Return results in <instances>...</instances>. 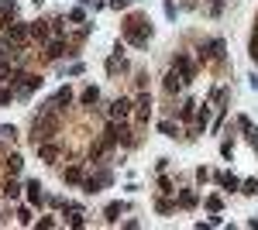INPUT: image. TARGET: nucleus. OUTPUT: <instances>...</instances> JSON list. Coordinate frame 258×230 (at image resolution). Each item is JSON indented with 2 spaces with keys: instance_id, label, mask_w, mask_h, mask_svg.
<instances>
[{
  "instance_id": "nucleus-1",
  "label": "nucleus",
  "mask_w": 258,
  "mask_h": 230,
  "mask_svg": "<svg viewBox=\"0 0 258 230\" xmlns=\"http://www.w3.org/2000/svg\"><path fill=\"white\" fill-rule=\"evenodd\" d=\"M124 38H128L134 48H145V45H148V38H152V24L134 14V17H128V24H124Z\"/></svg>"
},
{
  "instance_id": "nucleus-2",
  "label": "nucleus",
  "mask_w": 258,
  "mask_h": 230,
  "mask_svg": "<svg viewBox=\"0 0 258 230\" xmlns=\"http://www.w3.org/2000/svg\"><path fill=\"white\" fill-rule=\"evenodd\" d=\"M28 38H31V28H28V24H21V21L7 24V42H14V45H24Z\"/></svg>"
},
{
  "instance_id": "nucleus-3",
  "label": "nucleus",
  "mask_w": 258,
  "mask_h": 230,
  "mask_svg": "<svg viewBox=\"0 0 258 230\" xmlns=\"http://www.w3.org/2000/svg\"><path fill=\"white\" fill-rule=\"evenodd\" d=\"M100 185H110V172H100V175H90V179H83V193H100Z\"/></svg>"
},
{
  "instance_id": "nucleus-4",
  "label": "nucleus",
  "mask_w": 258,
  "mask_h": 230,
  "mask_svg": "<svg viewBox=\"0 0 258 230\" xmlns=\"http://www.w3.org/2000/svg\"><path fill=\"white\" fill-rule=\"evenodd\" d=\"M176 72L182 76V83H193V76H196V69H193V62L186 55H176Z\"/></svg>"
},
{
  "instance_id": "nucleus-5",
  "label": "nucleus",
  "mask_w": 258,
  "mask_h": 230,
  "mask_svg": "<svg viewBox=\"0 0 258 230\" xmlns=\"http://www.w3.org/2000/svg\"><path fill=\"white\" fill-rule=\"evenodd\" d=\"M128 113H131V100H114V103H110V121H124L128 117Z\"/></svg>"
},
{
  "instance_id": "nucleus-6",
  "label": "nucleus",
  "mask_w": 258,
  "mask_h": 230,
  "mask_svg": "<svg viewBox=\"0 0 258 230\" xmlns=\"http://www.w3.org/2000/svg\"><path fill=\"white\" fill-rule=\"evenodd\" d=\"M24 189H28V203H42V182L38 179H31Z\"/></svg>"
},
{
  "instance_id": "nucleus-7",
  "label": "nucleus",
  "mask_w": 258,
  "mask_h": 230,
  "mask_svg": "<svg viewBox=\"0 0 258 230\" xmlns=\"http://www.w3.org/2000/svg\"><path fill=\"white\" fill-rule=\"evenodd\" d=\"M238 127L248 134V141H251V144H258V127H251V121H248V117H238Z\"/></svg>"
},
{
  "instance_id": "nucleus-8",
  "label": "nucleus",
  "mask_w": 258,
  "mask_h": 230,
  "mask_svg": "<svg viewBox=\"0 0 258 230\" xmlns=\"http://www.w3.org/2000/svg\"><path fill=\"white\" fill-rule=\"evenodd\" d=\"M179 86H186V83H182V76H179V72H176V69H172V72H169V76H165V90H169V93H176V90H179Z\"/></svg>"
},
{
  "instance_id": "nucleus-9",
  "label": "nucleus",
  "mask_w": 258,
  "mask_h": 230,
  "mask_svg": "<svg viewBox=\"0 0 258 230\" xmlns=\"http://www.w3.org/2000/svg\"><path fill=\"white\" fill-rule=\"evenodd\" d=\"M138 113L148 121V113H152V96H148V93H141V96H138Z\"/></svg>"
},
{
  "instance_id": "nucleus-10",
  "label": "nucleus",
  "mask_w": 258,
  "mask_h": 230,
  "mask_svg": "<svg viewBox=\"0 0 258 230\" xmlns=\"http://www.w3.org/2000/svg\"><path fill=\"white\" fill-rule=\"evenodd\" d=\"M207 48H210V59H217V62H220V59H224V38H213Z\"/></svg>"
},
{
  "instance_id": "nucleus-11",
  "label": "nucleus",
  "mask_w": 258,
  "mask_h": 230,
  "mask_svg": "<svg viewBox=\"0 0 258 230\" xmlns=\"http://www.w3.org/2000/svg\"><path fill=\"white\" fill-rule=\"evenodd\" d=\"M14 52H17V45L7 42V34H4V38H0V62H7V55H14Z\"/></svg>"
},
{
  "instance_id": "nucleus-12",
  "label": "nucleus",
  "mask_w": 258,
  "mask_h": 230,
  "mask_svg": "<svg viewBox=\"0 0 258 230\" xmlns=\"http://www.w3.org/2000/svg\"><path fill=\"white\" fill-rule=\"evenodd\" d=\"M97 100H100V90H97V86H90V90H83V96H80V103H83V107H93Z\"/></svg>"
},
{
  "instance_id": "nucleus-13",
  "label": "nucleus",
  "mask_w": 258,
  "mask_h": 230,
  "mask_svg": "<svg viewBox=\"0 0 258 230\" xmlns=\"http://www.w3.org/2000/svg\"><path fill=\"white\" fill-rule=\"evenodd\" d=\"M38 155H42V162H55V158H59V148H55V144H42Z\"/></svg>"
},
{
  "instance_id": "nucleus-14",
  "label": "nucleus",
  "mask_w": 258,
  "mask_h": 230,
  "mask_svg": "<svg viewBox=\"0 0 258 230\" xmlns=\"http://www.w3.org/2000/svg\"><path fill=\"white\" fill-rule=\"evenodd\" d=\"M213 179H217V185H224V189H238V179H234V175H227V172H217Z\"/></svg>"
},
{
  "instance_id": "nucleus-15",
  "label": "nucleus",
  "mask_w": 258,
  "mask_h": 230,
  "mask_svg": "<svg viewBox=\"0 0 258 230\" xmlns=\"http://www.w3.org/2000/svg\"><path fill=\"white\" fill-rule=\"evenodd\" d=\"M28 28H31V38H48V28H45V21H31Z\"/></svg>"
},
{
  "instance_id": "nucleus-16",
  "label": "nucleus",
  "mask_w": 258,
  "mask_h": 230,
  "mask_svg": "<svg viewBox=\"0 0 258 230\" xmlns=\"http://www.w3.org/2000/svg\"><path fill=\"white\" fill-rule=\"evenodd\" d=\"M86 175H83V169L80 165H72V169H65V182H83Z\"/></svg>"
},
{
  "instance_id": "nucleus-17",
  "label": "nucleus",
  "mask_w": 258,
  "mask_h": 230,
  "mask_svg": "<svg viewBox=\"0 0 258 230\" xmlns=\"http://www.w3.org/2000/svg\"><path fill=\"white\" fill-rule=\"evenodd\" d=\"M179 206L182 210H193L196 206V193H179Z\"/></svg>"
},
{
  "instance_id": "nucleus-18",
  "label": "nucleus",
  "mask_w": 258,
  "mask_h": 230,
  "mask_svg": "<svg viewBox=\"0 0 258 230\" xmlns=\"http://www.w3.org/2000/svg\"><path fill=\"white\" fill-rule=\"evenodd\" d=\"M21 165H24V158H21V155H11V158H7V172H11V175H17V172H21Z\"/></svg>"
},
{
  "instance_id": "nucleus-19",
  "label": "nucleus",
  "mask_w": 258,
  "mask_h": 230,
  "mask_svg": "<svg viewBox=\"0 0 258 230\" xmlns=\"http://www.w3.org/2000/svg\"><path fill=\"white\" fill-rule=\"evenodd\" d=\"M4 196H7V199H17V196H21V185H17V182H7V185H4Z\"/></svg>"
},
{
  "instance_id": "nucleus-20",
  "label": "nucleus",
  "mask_w": 258,
  "mask_h": 230,
  "mask_svg": "<svg viewBox=\"0 0 258 230\" xmlns=\"http://www.w3.org/2000/svg\"><path fill=\"white\" fill-rule=\"evenodd\" d=\"M121 210H124L121 203H110V206H107V220H110V223H114V220L121 216Z\"/></svg>"
},
{
  "instance_id": "nucleus-21",
  "label": "nucleus",
  "mask_w": 258,
  "mask_h": 230,
  "mask_svg": "<svg viewBox=\"0 0 258 230\" xmlns=\"http://www.w3.org/2000/svg\"><path fill=\"white\" fill-rule=\"evenodd\" d=\"M193 107H196V103L186 100V103H182V110H179V117H182V121H190V117H193Z\"/></svg>"
},
{
  "instance_id": "nucleus-22",
  "label": "nucleus",
  "mask_w": 258,
  "mask_h": 230,
  "mask_svg": "<svg viewBox=\"0 0 258 230\" xmlns=\"http://www.w3.org/2000/svg\"><path fill=\"white\" fill-rule=\"evenodd\" d=\"M62 52H65V45H62V42H52V45H48V59H59Z\"/></svg>"
},
{
  "instance_id": "nucleus-23",
  "label": "nucleus",
  "mask_w": 258,
  "mask_h": 230,
  "mask_svg": "<svg viewBox=\"0 0 258 230\" xmlns=\"http://www.w3.org/2000/svg\"><path fill=\"white\" fill-rule=\"evenodd\" d=\"M159 131H162L165 138H176V124H172V121H162V124H159Z\"/></svg>"
},
{
  "instance_id": "nucleus-24",
  "label": "nucleus",
  "mask_w": 258,
  "mask_h": 230,
  "mask_svg": "<svg viewBox=\"0 0 258 230\" xmlns=\"http://www.w3.org/2000/svg\"><path fill=\"white\" fill-rule=\"evenodd\" d=\"M241 193H248V196H255V193H258V182H255V179H248V182H241Z\"/></svg>"
},
{
  "instance_id": "nucleus-25",
  "label": "nucleus",
  "mask_w": 258,
  "mask_h": 230,
  "mask_svg": "<svg viewBox=\"0 0 258 230\" xmlns=\"http://www.w3.org/2000/svg\"><path fill=\"white\" fill-rule=\"evenodd\" d=\"M69 21H72V24H83V21H86L83 7H76V11H69Z\"/></svg>"
},
{
  "instance_id": "nucleus-26",
  "label": "nucleus",
  "mask_w": 258,
  "mask_h": 230,
  "mask_svg": "<svg viewBox=\"0 0 258 230\" xmlns=\"http://www.w3.org/2000/svg\"><path fill=\"white\" fill-rule=\"evenodd\" d=\"M207 121H210V110L203 107V110H200V117H196V131H203V127H207Z\"/></svg>"
},
{
  "instance_id": "nucleus-27",
  "label": "nucleus",
  "mask_w": 258,
  "mask_h": 230,
  "mask_svg": "<svg viewBox=\"0 0 258 230\" xmlns=\"http://www.w3.org/2000/svg\"><path fill=\"white\" fill-rule=\"evenodd\" d=\"M220 155H224V158H234V144L224 141V144H220Z\"/></svg>"
},
{
  "instance_id": "nucleus-28",
  "label": "nucleus",
  "mask_w": 258,
  "mask_h": 230,
  "mask_svg": "<svg viewBox=\"0 0 258 230\" xmlns=\"http://www.w3.org/2000/svg\"><path fill=\"white\" fill-rule=\"evenodd\" d=\"M207 210H210V213H220V196H210V199H207Z\"/></svg>"
},
{
  "instance_id": "nucleus-29",
  "label": "nucleus",
  "mask_w": 258,
  "mask_h": 230,
  "mask_svg": "<svg viewBox=\"0 0 258 230\" xmlns=\"http://www.w3.org/2000/svg\"><path fill=\"white\" fill-rule=\"evenodd\" d=\"M14 100V90H0V107H7Z\"/></svg>"
},
{
  "instance_id": "nucleus-30",
  "label": "nucleus",
  "mask_w": 258,
  "mask_h": 230,
  "mask_svg": "<svg viewBox=\"0 0 258 230\" xmlns=\"http://www.w3.org/2000/svg\"><path fill=\"white\" fill-rule=\"evenodd\" d=\"M155 210H159V213L165 216V213H172V203H165V199H159V203H155Z\"/></svg>"
},
{
  "instance_id": "nucleus-31",
  "label": "nucleus",
  "mask_w": 258,
  "mask_h": 230,
  "mask_svg": "<svg viewBox=\"0 0 258 230\" xmlns=\"http://www.w3.org/2000/svg\"><path fill=\"white\" fill-rule=\"evenodd\" d=\"M69 223H72V227H83V223H86V220H83V213H80V210H76V213H72V216H69Z\"/></svg>"
},
{
  "instance_id": "nucleus-32",
  "label": "nucleus",
  "mask_w": 258,
  "mask_h": 230,
  "mask_svg": "<svg viewBox=\"0 0 258 230\" xmlns=\"http://www.w3.org/2000/svg\"><path fill=\"white\" fill-rule=\"evenodd\" d=\"M224 11V0H210V14H220Z\"/></svg>"
},
{
  "instance_id": "nucleus-33",
  "label": "nucleus",
  "mask_w": 258,
  "mask_h": 230,
  "mask_svg": "<svg viewBox=\"0 0 258 230\" xmlns=\"http://www.w3.org/2000/svg\"><path fill=\"white\" fill-rule=\"evenodd\" d=\"M159 189H162V193H172V182H169V179L162 175V179H159Z\"/></svg>"
},
{
  "instance_id": "nucleus-34",
  "label": "nucleus",
  "mask_w": 258,
  "mask_h": 230,
  "mask_svg": "<svg viewBox=\"0 0 258 230\" xmlns=\"http://www.w3.org/2000/svg\"><path fill=\"white\" fill-rule=\"evenodd\" d=\"M128 4H131V0H110V7H114V11H124Z\"/></svg>"
},
{
  "instance_id": "nucleus-35",
  "label": "nucleus",
  "mask_w": 258,
  "mask_h": 230,
  "mask_svg": "<svg viewBox=\"0 0 258 230\" xmlns=\"http://www.w3.org/2000/svg\"><path fill=\"white\" fill-rule=\"evenodd\" d=\"M248 227H258V216H251V220H248Z\"/></svg>"
},
{
  "instance_id": "nucleus-36",
  "label": "nucleus",
  "mask_w": 258,
  "mask_h": 230,
  "mask_svg": "<svg viewBox=\"0 0 258 230\" xmlns=\"http://www.w3.org/2000/svg\"><path fill=\"white\" fill-rule=\"evenodd\" d=\"M80 4H93V0H80Z\"/></svg>"
},
{
  "instance_id": "nucleus-37",
  "label": "nucleus",
  "mask_w": 258,
  "mask_h": 230,
  "mask_svg": "<svg viewBox=\"0 0 258 230\" xmlns=\"http://www.w3.org/2000/svg\"><path fill=\"white\" fill-rule=\"evenodd\" d=\"M31 4H42V0H31Z\"/></svg>"
}]
</instances>
